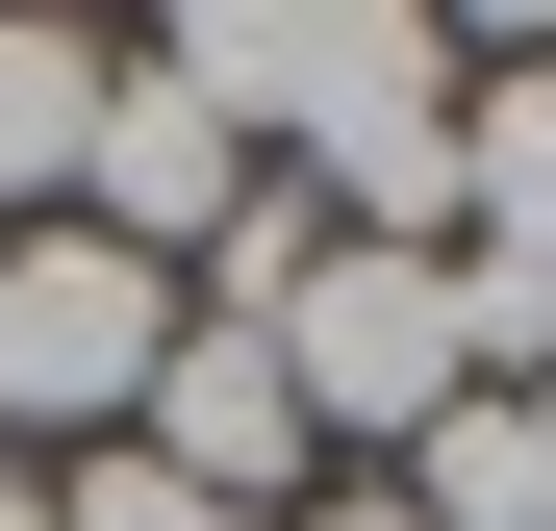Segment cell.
Instances as JSON below:
<instances>
[{"mask_svg":"<svg viewBox=\"0 0 556 531\" xmlns=\"http://www.w3.org/2000/svg\"><path fill=\"white\" fill-rule=\"evenodd\" d=\"M0 531H51V481H26V456H0Z\"/></svg>","mask_w":556,"mask_h":531,"instance_id":"11","label":"cell"},{"mask_svg":"<svg viewBox=\"0 0 556 531\" xmlns=\"http://www.w3.org/2000/svg\"><path fill=\"white\" fill-rule=\"evenodd\" d=\"M228 203H253V127H228L177 51H102V127H76V203H51V228H102V253H152V279H203Z\"/></svg>","mask_w":556,"mask_h":531,"instance_id":"4","label":"cell"},{"mask_svg":"<svg viewBox=\"0 0 556 531\" xmlns=\"http://www.w3.org/2000/svg\"><path fill=\"white\" fill-rule=\"evenodd\" d=\"M405 506H430V531H556V380H481V405L405 456Z\"/></svg>","mask_w":556,"mask_h":531,"instance_id":"7","label":"cell"},{"mask_svg":"<svg viewBox=\"0 0 556 531\" xmlns=\"http://www.w3.org/2000/svg\"><path fill=\"white\" fill-rule=\"evenodd\" d=\"M203 102L253 127V177H304L354 253H455V26L405 0H203V26H152Z\"/></svg>","mask_w":556,"mask_h":531,"instance_id":"1","label":"cell"},{"mask_svg":"<svg viewBox=\"0 0 556 531\" xmlns=\"http://www.w3.org/2000/svg\"><path fill=\"white\" fill-rule=\"evenodd\" d=\"M455 253H531L556 279V26L455 51Z\"/></svg>","mask_w":556,"mask_h":531,"instance_id":"6","label":"cell"},{"mask_svg":"<svg viewBox=\"0 0 556 531\" xmlns=\"http://www.w3.org/2000/svg\"><path fill=\"white\" fill-rule=\"evenodd\" d=\"M76 127H102V26H0V203H76Z\"/></svg>","mask_w":556,"mask_h":531,"instance_id":"8","label":"cell"},{"mask_svg":"<svg viewBox=\"0 0 556 531\" xmlns=\"http://www.w3.org/2000/svg\"><path fill=\"white\" fill-rule=\"evenodd\" d=\"M152 354H177V279H152V253H102V228H0V430H26V456H127Z\"/></svg>","mask_w":556,"mask_h":531,"instance_id":"3","label":"cell"},{"mask_svg":"<svg viewBox=\"0 0 556 531\" xmlns=\"http://www.w3.org/2000/svg\"><path fill=\"white\" fill-rule=\"evenodd\" d=\"M127 456H152V481H203L228 531H278V506L329 481V430H304V380H278V329H203V304H177L152 405H127Z\"/></svg>","mask_w":556,"mask_h":531,"instance_id":"5","label":"cell"},{"mask_svg":"<svg viewBox=\"0 0 556 531\" xmlns=\"http://www.w3.org/2000/svg\"><path fill=\"white\" fill-rule=\"evenodd\" d=\"M278 380H304V430L354 481H405L455 405H481V354H455V253H304V279H278Z\"/></svg>","mask_w":556,"mask_h":531,"instance_id":"2","label":"cell"},{"mask_svg":"<svg viewBox=\"0 0 556 531\" xmlns=\"http://www.w3.org/2000/svg\"><path fill=\"white\" fill-rule=\"evenodd\" d=\"M51 531H228V506L152 481V456H51Z\"/></svg>","mask_w":556,"mask_h":531,"instance_id":"9","label":"cell"},{"mask_svg":"<svg viewBox=\"0 0 556 531\" xmlns=\"http://www.w3.org/2000/svg\"><path fill=\"white\" fill-rule=\"evenodd\" d=\"M278 531H430L405 481H304V506H278Z\"/></svg>","mask_w":556,"mask_h":531,"instance_id":"10","label":"cell"}]
</instances>
